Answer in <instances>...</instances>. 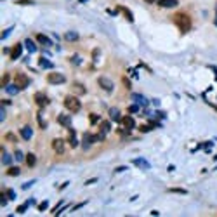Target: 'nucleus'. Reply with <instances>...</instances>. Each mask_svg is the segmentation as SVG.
<instances>
[{"label": "nucleus", "instance_id": "nucleus-1", "mask_svg": "<svg viewBox=\"0 0 217 217\" xmlns=\"http://www.w3.org/2000/svg\"><path fill=\"white\" fill-rule=\"evenodd\" d=\"M172 21H174V24L179 28V31L181 33H188L189 30H191V16L188 14V12H177V14L172 16Z\"/></svg>", "mask_w": 217, "mask_h": 217}, {"label": "nucleus", "instance_id": "nucleus-2", "mask_svg": "<svg viewBox=\"0 0 217 217\" xmlns=\"http://www.w3.org/2000/svg\"><path fill=\"white\" fill-rule=\"evenodd\" d=\"M64 108L70 113H78L82 110V103H80V99L77 96H66L64 97Z\"/></svg>", "mask_w": 217, "mask_h": 217}, {"label": "nucleus", "instance_id": "nucleus-3", "mask_svg": "<svg viewBox=\"0 0 217 217\" xmlns=\"http://www.w3.org/2000/svg\"><path fill=\"white\" fill-rule=\"evenodd\" d=\"M14 82H16V85L19 87V89H28L30 87V77L26 75V73H23V71H18L14 75Z\"/></svg>", "mask_w": 217, "mask_h": 217}, {"label": "nucleus", "instance_id": "nucleus-4", "mask_svg": "<svg viewBox=\"0 0 217 217\" xmlns=\"http://www.w3.org/2000/svg\"><path fill=\"white\" fill-rule=\"evenodd\" d=\"M45 80H47V84H50V85H59V84H64L66 78H64V75H61V73L52 71V73H47Z\"/></svg>", "mask_w": 217, "mask_h": 217}, {"label": "nucleus", "instance_id": "nucleus-5", "mask_svg": "<svg viewBox=\"0 0 217 217\" xmlns=\"http://www.w3.org/2000/svg\"><path fill=\"white\" fill-rule=\"evenodd\" d=\"M97 85L103 89V91H106V92H111L113 89H115V84H113L108 77H99L97 78Z\"/></svg>", "mask_w": 217, "mask_h": 217}, {"label": "nucleus", "instance_id": "nucleus-6", "mask_svg": "<svg viewBox=\"0 0 217 217\" xmlns=\"http://www.w3.org/2000/svg\"><path fill=\"white\" fill-rule=\"evenodd\" d=\"M52 149H54L57 155H63V153H64V149H66V141H64V139H59V137H56V139L52 141Z\"/></svg>", "mask_w": 217, "mask_h": 217}, {"label": "nucleus", "instance_id": "nucleus-7", "mask_svg": "<svg viewBox=\"0 0 217 217\" xmlns=\"http://www.w3.org/2000/svg\"><path fill=\"white\" fill-rule=\"evenodd\" d=\"M23 43H14V47L11 49V52H9V59L11 61H16L18 57H21V54H23Z\"/></svg>", "mask_w": 217, "mask_h": 217}, {"label": "nucleus", "instance_id": "nucleus-8", "mask_svg": "<svg viewBox=\"0 0 217 217\" xmlns=\"http://www.w3.org/2000/svg\"><path fill=\"white\" fill-rule=\"evenodd\" d=\"M33 99H35V103L40 106V108H45V106H49V103H50L49 97H47L43 92H37L35 96H33Z\"/></svg>", "mask_w": 217, "mask_h": 217}, {"label": "nucleus", "instance_id": "nucleus-9", "mask_svg": "<svg viewBox=\"0 0 217 217\" xmlns=\"http://www.w3.org/2000/svg\"><path fill=\"white\" fill-rule=\"evenodd\" d=\"M57 123H59V125H63L64 129H70V127H71V115L59 113V115H57Z\"/></svg>", "mask_w": 217, "mask_h": 217}, {"label": "nucleus", "instance_id": "nucleus-10", "mask_svg": "<svg viewBox=\"0 0 217 217\" xmlns=\"http://www.w3.org/2000/svg\"><path fill=\"white\" fill-rule=\"evenodd\" d=\"M19 134H21V137L24 141H30L31 137H33V129L30 125H24L23 129H19Z\"/></svg>", "mask_w": 217, "mask_h": 217}, {"label": "nucleus", "instance_id": "nucleus-11", "mask_svg": "<svg viewBox=\"0 0 217 217\" xmlns=\"http://www.w3.org/2000/svg\"><path fill=\"white\" fill-rule=\"evenodd\" d=\"M132 101L136 103V104L142 106V108H146L148 106V99L144 97V96H141V94H132Z\"/></svg>", "mask_w": 217, "mask_h": 217}, {"label": "nucleus", "instance_id": "nucleus-12", "mask_svg": "<svg viewBox=\"0 0 217 217\" xmlns=\"http://www.w3.org/2000/svg\"><path fill=\"white\" fill-rule=\"evenodd\" d=\"M158 5H160V7H165V9H172V7H177L179 2H177V0H158Z\"/></svg>", "mask_w": 217, "mask_h": 217}, {"label": "nucleus", "instance_id": "nucleus-13", "mask_svg": "<svg viewBox=\"0 0 217 217\" xmlns=\"http://www.w3.org/2000/svg\"><path fill=\"white\" fill-rule=\"evenodd\" d=\"M120 123H122V125H123V129H129V130H130V129H134V127H136V122H134V118H132V116H123V118H122V122H120Z\"/></svg>", "mask_w": 217, "mask_h": 217}, {"label": "nucleus", "instance_id": "nucleus-14", "mask_svg": "<svg viewBox=\"0 0 217 217\" xmlns=\"http://www.w3.org/2000/svg\"><path fill=\"white\" fill-rule=\"evenodd\" d=\"M122 118H123V116L120 115L118 108H111V110H110V120H111V122H122Z\"/></svg>", "mask_w": 217, "mask_h": 217}, {"label": "nucleus", "instance_id": "nucleus-15", "mask_svg": "<svg viewBox=\"0 0 217 217\" xmlns=\"http://www.w3.org/2000/svg\"><path fill=\"white\" fill-rule=\"evenodd\" d=\"M132 163L136 165V167L144 168V170H149V167H151V165H149V163H148V161L144 160V158H134V161H132Z\"/></svg>", "mask_w": 217, "mask_h": 217}, {"label": "nucleus", "instance_id": "nucleus-16", "mask_svg": "<svg viewBox=\"0 0 217 217\" xmlns=\"http://www.w3.org/2000/svg\"><path fill=\"white\" fill-rule=\"evenodd\" d=\"M35 38H37V42H38V43H42V45H45V47L52 45V42H50V38H49V37L42 35V33H38V35H37Z\"/></svg>", "mask_w": 217, "mask_h": 217}, {"label": "nucleus", "instance_id": "nucleus-17", "mask_svg": "<svg viewBox=\"0 0 217 217\" xmlns=\"http://www.w3.org/2000/svg\"><path fill=\"white\" fill-rule=\"evenodd\" d=\"M73 92H75V94H78V96H82V94H85V92H87V89H85V87L80 84V82H75V84H73Z\"/></svg>", "mask_w": 217, "mask_h": 217}, {"label": "nucleus", "instance_id": "nucleus-18", "mask_svg": "<svg viewBox=\"0 0 217 217\" xmlns=\"http://www.w3.org/2000/svg\"><path fill=\"white\" fill-rule=\"evenodd\" d=\"M24 47H26L30 52H37V50H38V47L35 45V42H33L31 38H26V40H24Z\"/></svg>", "mask_w": 217, "mask_h": 217}, {"label": "nucleus", "instance_id": "nucleus-19", "mask_svg": "<svg viewBox=\"0 0 217 217\" xmlns=\"http://www.w3.org/2000/svg\"><path fill=\"white\" fill-rule=\"evenodd\" d=\"M35 163H37V156L33 153H28L26 155V165L28 167H35Z\"/></svg>", "mask_w": 217, "mask_h": 217}, {"label": "nucleus", "instance_id": "nucleus-20", "mask_svg": "<svg viewBox=\"0 0 217 217\" xmlns=\"http://www.w3.org/2000/svg\"><path fill=\"white\" fill-rule=\"evenodd\" d=\"M5 91H7L11 96H14V94H18V92L21 91V89H19V87H18L16 84H12V85H7V87H5Z\"/></svg>", "mask_w": 217, "mask_h": 217}, {"label": "nucleus", "instance_id": "nucleus-21", "mask_svg": "<svg viewBox=\"0 0 217 217\" xmlns=\"http://www.w3.org/2000/svg\"><path fill=\"white\" fill-rule=\"evenodd\" d=\"M120 11H122V12L125 14V19H127L129 23H132V21H134V16H132V12H130L129 9H125V7H120Z\"/></svg>", "mask_w": 217, "mask_h": 217}, {"label": "nucleus", "instance_id": "nucleus-22", "mask_svg": "<svg viewBox=\"0 0 217 217\" xmlns=\"http://www.w3.org/2000/svg\"><path fill=\"white\" fill-rule=\"evenodd\" d=\"M64 38H66V40H78V33L77 31H68V33H66V35H64Z\"/></svg>", "mask_w": 217, "mask_h": 217}, {"label": "nucleus", "instance_id": "nucleus-23", "mask_svg": "<svg viewBox=\"0 0 217 217\" xmlns=\"http://www.w3.org/2000/svg\"><path fill=\"white\" fill-rule=\"evenodd\" d=\"M21 174V170H19V167H9V170H7V175H19Z\"/></svg>", "mask_w": 217, "mask_h": 217}, {"label": "nucleus", "instance_id": "nucleus-24", "mask_svg": "<svg viewBox=\"0 0 217 217\" xmlns=\"http://www.w3.org/2000/svg\"><path fill=\"white\" fill-rule=\"evenodd\" d=\"M68 144H70L71 148H77L78 146V141L75 139V134H70V137H68Z\"/></svg>", "mask_w": 217, "mask_h": 217}, {"label": "nucleus", "instance_id": "nucleus-25", "mask_svg": "<svg viewBox=\"0 0 217 217\" xmlns=\"http://www.w3.org/2000/svg\"><path fill=\"white\" fill-rule=\"evenodd\" d=\"M38 64H40V66H42V68H52V63H50V61H45V57H40V61H38Z\"/></svg>", "mask_w": 217, "mask_h": 217}, {"label": "nucleus", "instance_id": "nucleus-26", "mask_svg": "<svg viewBox=\"0 0 217 217\" xmlns=\"http://www.w3.org/2000/svg\"><path fill=\"white\" fill-rule=\"evenodd\" d=\"M11 161H12V158L4 151V153H2V163H4V165H11Z\"/></svg>", "mask_w": 217, "mask_h": 217}, {"label": "nucleus", "instance_id": "nucleus-27", "mask_svg": "<svg viewBox=\"0 0 217 217\" xmlns=\"http://www.w3.org/2000/svg\"><path fill=\"white\" fill-rule=\"evenodd\" d=\"M4 139H5V141H9V142H18V137H16V136H14L12 132L5 134V136H4Z\"/></svg>", "mask_w": 217, "mask_h": 217}, {"label": "nucleus", "instance_id": "nucleus-28", "mask_svg": "<svg viewBox=\"0 0 217 217\" xmlns=\"http://www.w3.org/2000/svg\"><path fill=\"white\" fill-rule=\"evenodd\" d=\"M168 193H177V195H186L188 191H186V189H181V188H170V189H168Z\"/></svg>", "mask_w": 217, "mask_h": 217}, {"label": "nucleus", "instance_id": "nucleus-29", "mask_svg": "<svg viewBox=\"0 0 217 217\" xmlns=\"http://www.w3.org/2000/svg\"><path fill=\"white\" fill-rule=\"evenodd\" d=\"M9 73H4V77H2V82H0V85H2V87H7L9 85Z\"/></svg>", "mask_w": 217, "mask_h": 217}, {"label": "nucleus", "instance_id": "nucleus-30", "mask_svg": "<svg viewBox=\"0 0 217 217\" xmlns=\"http://www.w3.org/2000/svg\"><path fill=\"white\" fill-rule=\"evenodd\" d=\"M101 130H104V132H110V130H111V127H110V122H101Z\"/></svg>", "mask_w": 217, "mask_h": 217}, {"label": "nucleus", "instance_id": "nucleus-31", "mask_svg": "<svg viewBox=\"0 0 217 217\" xmlns=\"http://www.w3.org/2000/svg\"><path fill=\"white\" fill-rule=\"evenodd\" d=\"M14 158H16V160H18V161H23V160H24V158H26V156H24V155H23L21 151H19V149H18V151H16V153H14Z\"/></svg>", "mask_w": 217, "mask_h": 217}, {"label": "nucleus", "instance_id": "nucleus-32", "mask_svg": "<svg viewBox=\"0 0 217 217\" xmlns=\"http://www.w3.org/2000/svg\"><path fill=\"white\" fill-rule=\"evenodd\" d=\"M99 120H101V116L99 115H96V113H91V123L94 125V123H97Z\"/></svg>", "mask_w": 217, "mask_h": 217}, {"label": "nucleus", "instance_id": "nucleus-33", "mask_svg": "<svg viewBox=\"0 0 217 217\" xmlns=\"http://www.w3.org/2000/svg\"><path fill=\"white\" fill-rule=\"evenodd\" d=\"M30 205L28 203H23V205H19V207H18V210H16V212H18V214H24V210L28 209Z\"/></svg>", "mask_w": 217, "mask_h": 217}, {"label": "nucleus", "instance_id": "nucleus-34", "mask_svg": "<svg viewBox=\"0 0 217 217\" xmlns=\"http://www.w3.org/2000/svg\"><path fill=\"white\" fill-rule=\"evenodd\" d=\"M99 54H101V50H99V49L92 50V61H99Z\"/></svg>", "mask_w": 217, "mask_h": 217}, {"label": "nucleus", "instance_id": "nucleus-35", "mask_svg": "<svg viewBox=\"0 0 217 217\" xmlns=\"http://www.w3.org/2000/svg\"><path fill=\"white\" fill-rule=\"evenodd\" d=\"M139 111V104H130L129 106V113H137Z\"/></svg>", "mask_w": 217, "mask_h": 217}, {"label": "nucleus", "instance_id": "nucleus-36", "mask_svg": "<svg viewBox=\"0 0 217 217\" xmlns=\"http://www.w3.org/2000/svg\"><path fill=\"white\" fill-rule=\"evenodd\" d=\"M16 4H18V5H31L33 2H31V0H18Z\"/></svg>", "mask_w": 217, "mask_h": 217}, {"label": "nucleus", "instance_id": "nucleus-37", "mask_svg": "<svg viewBox=\"0 0 217 217\" xmlns=\"http://www.w3.org/2000/svg\"><path fill=\"white\" fill-rule=\"evenodd\" d=\"M151 129H153V125H141V127H139L141 132H149Z\"/></svg>", "mask_w": 217, "mask_h": 217}, {"label": "nucleus", "instance_id": "nucleus-38", "mask_svg": "<svg viewBox=\"0 0 217 217\" xmlns=\"http://www.w3.org/2000/svg\"><path fill=\"white\" fill-rule=\"evenodd\" d=\"M37 118H38V125L42 127V129H45V127H47V122H43V120H42V115H38Z\"/></svg>", "mask_w": 217, "mask_h": 217}, {"label": "nucleus", "instance_id": "nucleus-39", "mask_svg": "<svg viewBox=\"0 0 217 217\" xmlns=\"http://www.w3.org/2000/svg\"><path fill=\"white\" fill-rule=\"evenodd\" d=\"M47 207H49V203H47V200H45V202H42L40 205H38V210H40V212H43Z\"/></svg>", "mask_w": 217, "mask_h": 217}, {"label": "nucleus", "instance_id": "nucleus-40", "mask_svg": "<svg viewBox=\"0 0 217 217\" xmlns=\"http://www.w3.org/2000/svg\"><path fill=\"white\" fill-rule=\"evenodd\" d=\"M7 196H9V195L2 193V196H0V198H2V200H0V203H2V205H7Z\"/></svg>", "mask_w": 217, "mask_h": 217}, {"label": "nucleus", "instance_id": "nucleus-41", "mask_svg": "<svg viewBox=\"0 0 217 217\" xmlns=\"http://www.w3.org/2000/svg\"><path fill=\"white\" fill-rule=\"evenodd\" d=\"M4 118H5V110H4V104H2V110H0V120L4 122Z\"/></svg>", "mask_w": 217, "mask_h": 217}, {"label": "nucleus", "instance_id": "nucleus-42", "mask_svg": "<svg viewBox=\"0 0 217 217\" xmlns=\"http://www.w3.org/2000/svg\"><path fill=\"white\" fill-rule=\"evenodd\" d=\"M9 33H11V28H9V30H5V31H2V40H4V38H7V37H9Z\"/></svg>", "mask_w": 217, "mask_h": 217}, {"label": "nucleus", "instance_id": "nucleus-43", "mask_svg": "<svg viewBox=\"0 0 217 217\" xmlns=\"http://www.w3.org/2000/svg\"><path fill=\"white\" fill-rule=\"evenodd\" d=\"M7 195H9V198H11V200H12V198H16V193L12 191V189H9V191H7Z\"/></svg>", "mask_w": 217, "mask_h": 217}, {"label": "nucleus", "instance_id": "nucleus-44", "mask_svg": "<svg viewBox=\"0 0 217 217\" xmlns=\"http://www.w3.org/2000/svg\"><path fill=\"white\" fill-rule=\"evenodd\" d=\"M123 85H125V89H130V82L127 78H123Z\"/></svg>", "mask_w": 217, "mask_h": 217}, {"label": "nucleus", "instance_id": "nucleus-45", "mask_svg": "<svg viewBox=\"0 0 217 217\" xmlns=\"http://www.w3.org/2000/svg\"><path fill=\"white\" fill-rule=\"evenodd\" d=\"M31 184H33V181H31V182H24V184H23V189H28Z\"/></svg>", "mask_w": 217, "mask_h": 217}, {"label": "nucleus", "instance_id": "nucleus-46", "mask_svg": "<svg viewBox=\"0 0 217 217\" xmlns=\"http://www.w3.org/2000/svg\"><path fill=\"white\" fill-rule=\"evenodd\" d=\"M123 170H127V167H116L115 168V172H123Z\"/></svg>", "mask_w": 217, "mask_h": 217}, {"label": "nucleus", "instance_id": "nucleus-47", "mask_svg": "<svg viewBox=\"0 0 217 217\" xmlns=\"http://www.w3.org/2000/svg\"><path fill=\"white\" fill-rule=\"evenodd\" d=\"M96 181H97V179L94 177V179H89V181H85V184H92V182H96Z\"/></svg>", "mask_w": 217, "mask_h": 217}, {"label": "nucleus", "instance_id": "nucleus-48", "mask_svg": "<svg viewBox=\"0 0 217 217\" xmlns=\"http://www.w3.org/2000/svg\"><path fill=\"white\" fill-rule=\"evenodd\" d=\"M146 4H156V0H144Z\"/></svg>", "mask_w": 217, "mask_h": 217}, {"label": "nucleus", "instance_id": "nucleus-49", "mask_svg": "<svg viewBox=\"0 0 217 217\" xmlns=\"http://www.w3.org/2000/svg\"><path fill=\"white\" fill-rule=\"evenodd\" d=\"M209 104H210V103H209ZM210 106H212V108H214V110H215V111H217V106H214V104H210Z\"/></svg>", "mask_w": 217, "mask_h": 217}, {"label": "nucleus", "instance_id": "nucleus-50", "mask_svg": "<svg viewBox=\"0 0 217 217\" xmlns=\"http://www.w3.org/2000/svg\"><path fill=\"white\" fill-rule=\"evenodd\" d=\"M78 2H87V0H78Z\"/></svg>", "mask_w": 217, "mask_h": 217}, {"label": "nucleus", "instance_id": "nucleus-51", "mask_svg": "<svg viewBox=\"0 0 217 217\" xmlns=\"http://www.w3.org/2000/svg\"><path fill=\"white\" fill-rule=\"evenodd\" d=\"M215 24H217V18H215Z\"/></svg>", "mask_w": 217, "mask_h": 217}]
</instances>
